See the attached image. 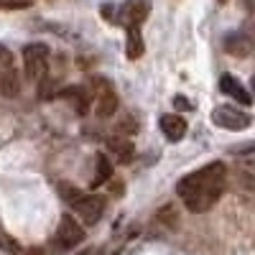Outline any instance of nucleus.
Segmentation results:
<instances>
[{
	"mask_svg": "<svg viewBox=\"0 0 255 255\" xmlns=\"http://www.w3.org/2000/svg\"><path fill=\"white\" fill-rule=\"evenodd\" d=\"M23 67H26L28 79L44 87V82L49 77V46L46 44H28L23 49Z\"/></svg>",
	"mask_w": 255,
	"mask_h": 255,
	"instance_id": "nucleus-2",
	"label": "nucleus"
},
{
	"mask_svg": "<svg viewBox=\"0 0 255 255\" xmlns=\"http://www.w3.org/2000/svg\"><path fill=\"white\" fill-rule=\"evenodd\" d=\"M0 248H3V250H8V253H20V245H18L15 240L5 238V235H0Z\"/></svg>",
	"mask_w": 255,
	"mask_h": 255,
	"instance_id": "nucleus-19",
	"label": "nucleus"
},
{
	"mask_svg": "<svg viewBox=\"0 0 255 255\" xmlns=\"http://www.w3.org/2000/svg\"><path fill=\"white\" fill-rule=\"evenodd\" d=\"M72 209L79 215V220L84 225H97L100 217H102V212H105V197H100V194H82L72 204Z\"/></svg>",
	"mask_w": 255,
	"mask_h": 255,
	"instance_id": "nucleus-5",
	"label": "nucleus"
},
{
	"mask_svg": "<svg viewBox=\"0 0 255 255\" xmlns=\"http://www.w3.org/2000/svg\"><path fill=\"white\" fill-rule=\"evenodd\" d=\"M148 18V3L145 0H125L118 5V23L125 28H140V23Z\"/></svg>",
	"mask_w": 255,
	"mask_h": 255,
	"instance_id": "nucleus-7",
	"label": "nucleus"
},
{
	"mask_svg": "<svg viewBox=\"0 0 255 255\" xmlns=\"http://www.w3.org/2000/svg\"><path fill=\"white\" fill-rule=\"evenodd\" d=\"M0 92H3L5 97H18L20 92V77L15 72V67L5 74H0Z\"/></svg>",
	"mask_w": 255,
	"mask_h": 255,
	"instance_id": "nucleus-14",
	"label": "nucleus"
},
{
	"mask_svg": "<svg viewBox=\"0 0 255 255\" xmlns=\"http://www.w3.org/2000/svg\"><path fill=\"white\" fill-rule=\"evenodd\" d=\"M26 255H46V253H44V250H38V248H33V250H31V253H26Z\"/></svg>",
	"mask_w": 255,
	"mask_h": 255,
	"instance_id": "nucleus-20",
	"label": "nucleus"
},
{
	"mask_svg": "<svg viewBox=\"0 0 255 255\" xmlns=\"http://www.w3.org/2000/svg\"><path fill=\"white\" fill-rule=\"evenodd\" d=\"M90 100L95 105V115L100 120L113 118L115 110H118V92L113 87V82H108V79H95V87L90 92Z\"/></svg>",
	"mask_w": 255,
	"mask_h": 255,
	"instance_id": "nucleus-3",
	"label": "nucleus"
},
{
	"mask_svg": "<svg viewBox=\"0 0 255 255\" xmlns=\"http://www.w3.org/2000/svg\"><path fill=\"white\" fill-rule=\"evenodd\" d=\"M10 69H13V54L5 46H0V74H5Z\"/></svg>",
	"mask_w": 255,
	"mask_h": 255,
	"instance_id": "nucleus-17",
	"label": "nucleus"
},
{
	"mask_svg": "<svg viewBox=\"0 0 255 255\" xmlns=\"http://www.w3.org/2000/svg\"><path fill=\"white\" fill-rule=\"evenodd\" d=\"M102 18H105V20H113V23H118V5L105 3V5H102Z\"/></svg>",
	"mask_w": 255,
	"mask_h": 255,
	"instance_id": "nucleus-18",
	"label": "nucleus"
},
{
	"mask_svg": "<svg viewBox=\"0 0 255 255\" xmlns=\"http://www.w3.org/2000/svg\"><path fill=\"white\" fill-rule=\"evenodd\" d=\"M59 194H61V199L67 202V204H74L82 197V191L77 186H72V184H59Z\"/></svg>",
	"mask_w": 255,
	"mask_h": 255,
	"instance_id": "nucleus-16",
	"label": "nucleus"
},
{
	"mask_svg": "<svg viewBox=\"0 0 255 255\" xmlns=\"http://www.w3.org/2000/svg\"><path fill=\"white\" fill-rule=\"evenodd\" d=\"M220 3H227V0H220Z\"/></svg>",
	"mask_w": 255,
	"mask_h": 255,
	"instance_id": "nucleus-22",
	"label": "nucleus"
},
{
	"mask_svg": "<svg viewBox=\"0 0 255 255\" xmlns=\"http://www.w3.org/2000/svg\"><path fill=\"white\" fill-rule=\"evenodd\" d=\"M225 51H227L230 56L245 59V56H250V51H253V41H250V36H245V33H230V36L225 38Z\"/></svg>",
	"mask_w": 255,
	"mask_h": 255,
	"instance_id": "nucleus-11",
	"label": "nucleus"
},
{
	"mask_svg": "<svg viewBox=\"0 0 255 255\" xmlns=\"http://www.w3.org/2000/svg\"><path fill=\"white\" fill-rule=\"evenodd\" d=\"M212 123L225 128V130H245L250 128V115L238 110L235 105H217L215 110H212Z\"/></svg>",
	"mask_w": 255,
	"mask_h": 255,
	"instance_id": "nucleus-4",
	"label": "nucleus"
},
{
	"mask_svg": "<svg viewBox=\"0 0 255 255\" xmlns=\"http://www.w3.org/2000/svg\"><path fill=\"white\" fill-rule=\"evenodd\" d=\"M64 97H67L69 102H74L82 115L87 113V108H90V92H84L82 87H69V90H64Z\"/></svg>",
	"mask_w": 255,
	"mask_h": 255,
	"instance_id": "nucleus-15",
	"label": "nucleus"
},
{
	"mask_svg": "<svg viewBox=\"0 0 255 255\" xmlns=\"http://www.w3.org/2000/svg\"><path fill=\"white\" fill-rule=\"evenodd\" d=\"M158 128H161V133L166 135V140H171V143H179L186 135V120L181 115H163Z\"/></svg>",
	"mask_w": 255,
	"mask_h": 255,
	"instance_id": "nucleus-10",
	"label": "nucleus"
},
{
	"mask_svg": "<svg viewBox=\"0 0 255 255\" xmlns=\"http://www.w3.org/2000/svg\"><path fill=\"white\" fill-rule=\"evenodd\" d=\"M143 51H145V44H143L140 28H128V36H125V54H128V59H140Z\"/></svg>",
	"mask_w": 255,
	"mask_h": 255,
	"instance_id": "nucleus-12",
	"label": "nucleus"
},
{
	"mask_svg": "<svg viewBox=\"0 0 255 255\" xmlns=\"http://www.w3.org/2000/svg\"><path fill=\"white\" fill-rule=\"evenodd\" d=\"M225 186H227V166L222 161H215V163H207L204 168H199V171L184 176L176 184V194L181 197L189 212L202 215V212L217 204Z\"/></svg>",
	"mask_w": 255,
	"mask_h": 255,
	"instance_id": "nucleus-1",
	"label": "nucleus"
},
{
	"mask_svg": "<svg viewBox=\"0 0 255 255\" xmlns=\"http://www.w3.org/2000/svg\"><path fill=\"white\" fill-rule=\"evenodd\" d=\"M108 151L113 153V161L115 163H130L133 161V156H135V148H133V143L128 140V138H123V135H110L108 138Z\"/></svg>",
	"mask_w": 255,
	"mask_h": 255,
	"instance_id": "nucleus-8",
	"label": "nucleus"
},
{
	"mask_svg": "<svg viewBox=\"0 0 255 255\" xmlns=\"http://www.w3.org/2000/svg\"><path fill=\"white\" fill-rule=\"evenodd\" d=\"M220 90L227 95V97H232L235 102H240V105H253V97H250V92L243 87V82L240 79H235L232 74H225L222 79H220Z\"/></svg>",
	"mask_w": 255,
	"mask_h": 255,
	"instance_id": "nucleus-9",
	"label": "nucleus"
},
{
	"mask_svg": "<svg viewBox=\"0 0 255 255\" xmlns=\"http://www.w3.org/2000/svg\"><path fill=\"white\" fill-rule=\"evenodd\" d=\"M243 3H245V8H248V10L253 8V0H243Z\"/></svg>",
	"mask_w": 255,
	"mask_h": 255,
	"instance_id": "nucleus-21",
	"label": "nucleus"
},
{
	"mask_svg": "<svg viewBox=\"0 0 255 255\" xmlns=\"http://www.w3.org/2000/svg\"><path fill=\"white\" fill-rule=\"evenodd\" d=\"M95 163H97V168H95V176H92V189H97V186H102L105 181L113 179V163L108 161V156L97 153Z\"/></svg>",
	"mask_w": 255,
	"mask_h": 255,
	"instance_id": "nucleus-13",
	"label": "nucleus"
},
{
	"mask_svg": "<svg viewBox=\"0 0 255 255\" xmlns=\"http://www.w3.org/2000/svg\"><path fill=\"white\" fill-rule=\"evenodd\" d=\"M82 240H84L82 225H79L72 215H64V217L59 220V227H56V245H59L61 250H72V248H77Z\"/></svg>",
	"mask_w": 255,
	"mask_h": 255,
	"instance_id": "nucleus-6",
	"label": "nucleus"
}]
</instances>
